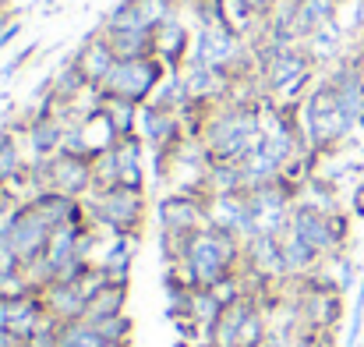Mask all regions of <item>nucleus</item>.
<instances>
[{
    "label": "nucleus",
    "mask_w": 364,
    "mask_h": 347,
    "mask_svg": "<svg viewBox=\"0 0 364 347\" xmlns=\"http://www.w3.org/2000/svg\"><path fill=\"white\" fill-rule=\"evenodd\" d=\"M145 142L141 135H127L117 138L110 149H103L92 167H96V188H110V185H124V188H141L149 192V174H145Z\"/></svg>",
    "instance_id": "nucleus-8"
},
{
    "label": "nucleus",
    "mask_w": 364,
    "mask_h": 347,
    "mask_svg": "<svg viewBox=\"0 0 364 347\" xmlns=\"http://www.w3.org/2000/svg\"><path fill=\"white\" fill-rule=\"evenodd\" d=\"M177 269L188 280V287H216L220 280L244 269V241L237 234L220 231L209 224L188 237Z\"/></svg>",
    "instance_id": "nucleus-3"
},
{
    "label": "nucleus",
    "mask_w": 364,
    "mask_h": 347,
    "mask_svg": "<svg viewBox=\"0 0 364 347\" xmlns=\"http://www.w3.org/2000/svg\"><path fill=\"white\" fill-rule=\"evenodd\" d=\"M39 217L57 231V227H68V224H89V209H85V199H71L64 192H39L28 199Z\"/></svg>",
    "instance_id": "nucleus-17"
},
{
    "label": "nucleus",
    "mask_w": 364,
    "mask_h": 347,
    "mask_svg": "<svg viewBox=\"0 0 364 347\" xmlns=\"http://www.w3.org/2000/svg\"><path fill=\"white\" fill-rule=\"evenodd\" d=\"M127 298H131V284H121V280H103V284L96 287V294L89 298L85 319H89V323H96V319L124 316V312H127Z\"/></svg>",
    "instance_id": "nucleus-19"
},
{
    "label": "nucleus",
    "mask_w": 364,
    "mask_h": 347,
    "mask_svg": "<svg viewBox=\"0 0 364 347\" xmlns=\"http://www.w3.org/2000/svg\"><path fill=\"white\" fill-rule=\"evenodd\" d=\"M343 4H354V0H343Z\"/></svg>",
    "instance_id": "nucleus-29"
},
{
    "label": "nucleus",
    "mask_w": 364,
    "mask_h": 347,
    "mask_svg": "<svg viewBox=\"0 0 364 347\" xmlns=\"http://www.w3.org/2000/svg\"><path fill=\"white\" fill-rule=\"evenodd\" d=\"M21 347H25V344H21Z\"/></svg>",
    "instance_id": "nucleus-30"
},
{
    "label": "nucleus",
    "mask_w": 364,
    "mask_h": 347,
    "mask_svg": "<svg viewBox=\"0 0 364 347\" xmlns=\"http://www.w3.org/2000/svg\"><path fill=\"white\" fill-rule=\"evenodd\" d=\"M265 103L262 96H230L227 103H216L202 131V149L213 163H244L265 131Z\"/></svg>",
    "instance_id": "nucleus-2"
},
{
    "label": "nucleus",
    "mask_w": 364,
    "mask_h": 347,
    "mask_svg": "<svg viewBox=\"0 0 364 347\" xmlns=\"http://www.w3.org/2000/svg\"><path fill=\"white\" fill-rule=\"evenodd\" d=\"M0 237L14 248V255L21 259V266L32 269V266L46 255L53 227L39 217V209H36L32 202H21V206H14V209L0 220Z\"/></svg>",
    "instance_id": "nucleus-9"
},
{
    "label": "nucleus",
    "mask_w": 364,
    "mask_h": 347,
    "mask_svg": "<svg viewBox=\"0 0 364 347\" xmlns=\"http://www.w3.org/2000/svg\"><path fill=\"white\" fill-rule=\"evenodd\" d=\"M209 227V199L198 192H166L156 199V231L191 237Z\"/></svg>",
    "instance_id": "nucleus-10"
},
{
    "label": "nucleus",
    "mask_w": 364,
    "mask_h": 347,
    "mask_svg": "<svg viewBox=\"0 0 364 347\" xmlns=\"http://www.w3.org/2000/svg\"><path fill=\"white\" fill-rule=\"evenodd\" d=\"M294 347H340L336 344V333H297L294 337Z\"/></svg>",
    "instance_id": "nucleus-24"
},
{
    "label": "nucleus",
    "mask_w": 364,
    "mask_h": 347,
    "mask_svg": "<svg viewBox=\"0 0 364 347\" xmlns=\"http://www.w3.org/2000/svg\"><path fill=\"white\" fill-rule=\"evenodd\" d=\"M247 43L255 53L258 86L272 103H301L322 75L304 43H279L269 36H251Z\"/></svg>",
    "instance_id": "nucleus-1"
},
{
    "label": "nucleus",
    "mask_w": 364,
    "mask_h": 347,
    "mask_svg": "<svg viewBox=\"0 0 364 347\" xmlns=\"http://www.w3.org/2000/svg\"><path fill=\"white\" fill-rule=\"evenodd\" d=\"M209 224L220 231L237 234L241 241L251 237V206H247V192H223V195H209Z\"/></svg>",
    "instance_id": "nucleus-16"
},
{
    "label": "nucleus",
    "mask_w": 364,
    "mask_h": 347,
    "mask_svg": "<svg viewBox=\"0 0 364 347\" xmlns=\"http://www.w3.org/2000/svg\"><path fill=\"white\" fill-rule=\"evenodd\" d=\"M0 347H21V341L11 330H0Z\"/></svg>",
    "instance_id": "nucleus-26"
},
{
    "label": "nucleus",
    "mask_w": 364,
    "mask_h": 347,
    "mask_svg": "<svg viewBox=\"0 0 364 347\" xmlns=\"http://www.w3.org/2000/svg\"><path fill=\"white\" fill-rule=\"evenodd\" d=\"M36 50H39L36 43L21 46V50H18V53H14V57H11V61H7V64L0 68V86H4V82H11V78H14V75H18V71H21V68H25V64H28V61L36 57Z\"/></svg>",
    "instance_id": "nucleus-23"
},
{
    "label": "nucleus",
    "mask_w": 364,
    "mask_h": 347,
    "mask_svg": "<svg viewBox=\"0 0 364 347\" xmlns=\"http://www.w3.org/2000/svg\"><path fill=\"white\" fill-rule=\"evenodd\" d=\"M89 220L96 231H103L107 237L117 234H131L141 237L145 220H149V192L141 188H124V185H110V188H96L85 199Z\"/></svg>",
    "instance_id": "nucleus-5"
},
{
    "label": "nucleus",
    "mask_w": 364,
    "mask_h": 347,
    "mask_svg": "<svg viewBox=\"0 0 364 347\" xmlns=\"http://www.w3.org/2000/svg\"><path fill=\"white\" fill-rule=\"evenodd\" d=\"M170 75V68L152 53V57H127L117 61L114 71L107 75V82L96 89L100 100L107 103H134V107H145L156 89L163 86V78Z\"/></svg>",
    "instance_id": "nucleus-6"
},
{
    "label": "nucleus",
    "mask_w": 364,
    "mask_h": 347,
    "mask_svg": "<svg viewBox=\"0 0 364 347\" xmlns=\"http://www.w3.org/2000/svg\"><path fill=\"white\" fill-rule=\"evenodd\" d=\"M71 64H75V71L85 78V86L96 93L103 82H107V75L114 71V64H117V53L110 50V43H107V36L100 32V25L75 46V53L68 57Z\"/></svg>",
    "instance_id": "nucleus-12"
},
{
    "label": "nucleus",
    "mask_w": 364,
    "mask_h": 347,
    "mask_svg": "<svg viewBox=\"0 0 364 347\" xmlns=\"http://www.w3.org/2000/svg\"><path fill=\"white\" fill-rule=\"evenodd\" d=\"M361 177H364V152H361Z\"/></svg>",
    "instance_id": "nucleus-28"
},
{
    "label": "nucleus",
    "mask_w": 364,
    "mask_h": 347,
    "mask_svg": "<svg viewBox=\"0 0 364 347\" xmlns=\"http://www.w3.org/2000/svg\"><path fill=\"white\" fill-rule=\"evenodd\" d=\"M152 39H156V57H159V61H163L170 71H181V68L191 61L195 29H191L181 14L163 18V21L152 29Z\"/></svg>",
    "instance_id": "nucleus-13"
},
{
    "label": "nucleus",
    "mask_w": 364,
    "mask_h": 347,
    "mask_svg": "<svg viewBox=\"0 0 364 347\" xmlns=\"http://www.w3.org/2000/svg\"><path fill=\"white\" fill-rule=\"evenodd\" d=\"M103 347H134V341H107Z\"/></svg>",
    "instance_id": "nucleus-27"
},
{
    "label": "nucleus",
    "mask_w": 364,
    "mask_h": 347,
    "mask_svg": "<svg viewBox=\"0 0 364 347\" xmlns=\"http://www.w3.org/2000/svg\"><path fill=\"white\" fill-rule=\"evenodd\" d=\"M57 341L60 347H103L107 341L100 337V330L89 319H71V323H57Z\"/></svg>",
    "instance_id": "nucleus-21"
},
{
    "label": "nucleus",
    "mask_w": 364,
    "mask_h": 347,
    "mask_svg": "<svg viewBox=\"0 0 364 347\" xmlns=\"http://www.w3.org/2000/svg\"><path fill=\"white\" fill-rule=\"evenodd\" d=\"M290 231L297 234L315 255L333 259V255H343L347 252L350 213L347 209H318V206L297 199V206L290 213Z\"/></svg>",
    "instance_id": "nucleus-7"
},
{
    "label": "nucleus",
    "mask_w": 364,
    "mask_h": 347,
    "mask_svg": "<svg viewBox=\"0 0 364 347\" xmlns=\"http://www.w3.org/2000/svg\"><path fill=\"white\" fill-rule=\"evenodd\" d=\"M100 330L103 341H134V319L124 312V316H110V319H96L92 323Z\"/></svg>",
    "instance_id": "nucleus-22"
},
{
    "label": "nucleus",
    "mask_w": 364,
    "mask_h": 347,
    "mask_svg": "<svg viewBox=\"0 0 364 347\" xmlns=\"http://www.w3.org/2000/svg\"><path fill=\"white\" fill-rule=\"evenodd\" d=\"M181 78H184L191 100L213 103V107H216V103H227V100L234 96V89H237V78H230V75H223V71H216V68L195 61V57L181 68Z\"/></svg>",
    "instance_id": "nucleus-14"
},
{
    "label": "nucleus",
    "mask_w": 364,
    "mask_h": 347,
    "mask_svg": "<svg viewBox=\"0 0 364 347\" xmlns=\"http://www.w3.org/2000/svg\"><path fill=\"white\" fill-rule=\"evenodd\" d=\"M28 156H25V142H21V128L11 120L0 128V188H11L21 170H25Z\"/></svg>",
    "instance_id": "nucleus-18"
},
{
    "label": "nucleus",
    "mask_w": 364,
    "mask_h": 347,
    "mask_svg": "<svg viewBox=\"0 0 364 347\" xmlns=\"http://www.w3.org/2000/svg\"><path fill=\"white\" fill-rule=\"evenodd\" d=\"M100 32L107 36L110 50L117 53V61L127 57H152L156 53V39H152V29H103Z\"/></svg>",
    "instance_id": "nucleus-20"
},
{
    "label": "nucleus",
    "mask_w": 364,
    "mask_h": 347,
    "mask_svg": "<svg viewBox=\"0 0 364 347\" xmlns=\"http://www.w3.org/2000/svg\"><path fill=\"white\" fill-rule=\"evenodd\" d=\"M184 0H121L100 21L103 29H156L163 18L181 14Z\"/></svg>",
    "instance_id": "nucleus-11"
},
{
    "label": "nucleus",
    "mask_w": 364,
    "mask_h": 347,
    "mask_svg": "<svg viewBox=\"0 0 364 347\" xmlns=\"http://www.w3.org/2000/svg\"><path fill=\"white\" fill-rule=\"evenodd\" d=\"M85 276V273H82ZM92 291L82 280H53L43 287V301L53 323H71V319H85Z\"/></svg>",
    "instance_id": "nucleus-15"
},
{
    "label": "nucleus",
    "mask_w": 364,
    "mask_h": 347,
    "mask_svg": "<svg viewBox=\"0 0 364 347\" xmlns=\"http://www.w3.org/2000/svg\"><path fill=\"white\" fill-rule=\"evenodd\" d=\"M301 128H304V142L311 152L318 156H333L340 152L350 135L358 131V124L340 110L336 93L329 89V82L318 75V82L311 86V93L301 100Z\"/></svg>",
    "instance_id": "nucleus-4"
},
{
    "label": "nucleus",
    "mask_w": 364,
    "mask_h": 347,
    "mask_svg": "<svg viewBox=\"0 0 364 347\" xmlns=\"http://www.w3.org/2000/svg\"><path fill=\"white\" fill-rule=\"evenodd\" d=\"M21 32H25V21H21V18H11V21H4V25H0V50H7V46H11V43H14Z\"/></svg>",
    "instance_id": "nucleus-25"
}]
</instances>
